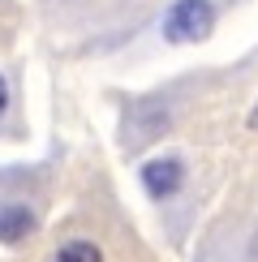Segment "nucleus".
Here are the masks:
<instances>
[{"mask_svg":"<svg viewBox=\"0 0 258 262\" xmlns=\"http://www.w3.org/2000/svg\"><path fill=\"white\" fill-rule=\"evenodd\" d=\"M56 262H103V249L95 241H64L56 249Z\"/></svg>","mask_w":258,"mask_h":262,"instance_id":"4","label":"nucleus"},{"mask_svg":"<svg viewBox=\"0 0 258 262\" xmlns=\"http://www.w3.org/2000/svg\"><path fill=\"white\" fill-rule=\"evenodd\" d=\"M142 185H146V193L150 198H172V193L185 185V163L181 159H172V155H164V159H150L146 168H142Z\"/></svg>","mask_w":258,"mask_h":262,"instance_id":"2","label":"nucleus"},{"mask_svg":"<svg viewBox=\"0 0 258 262\" xmlns=\"http://www.w3.org/2000/svg\"><path fill=\"white\" fill-rule=\"evenodd\" d=\"M5 107H9V82L0 78V112H5Z\"/></svg>","mask_w":258,"mask_h":262,"instance_id":"5","label":"nucleus"},{"mask_svg":"<svg viewBox=\"0 0 258 262\" xmlns=\"http://www.w3.org/2000/svg\"><path fill=\"white\" fill-rule=\"evenodd\" d=\"M215 30L211 0H177L164 13V39L168 43H198Z\"/></svg>","mask_w":258,"mask_h":262,"instance_id":"1","label":"nucleus"},{"mask_svg":"<svg viewBox=\"0 0 258 262\" xmlns=\"http://www.w3.org/2000/svg\"><path fill=\"white\" fill-rule=\"evenodd\" d=\"M35 228H39V220H35V211H30V206H22V202L0 206V245H17V241H26Z\"/></svg>","mask_w":258,"mask_h":262,"instance_id":"3","label":"nucleus"},{"mask_svg":"<svg viewBox=\"0 0 258 262\" xmlns=\"http://www.w3.org/2000/svg\"><path fill=\"white\" fill-rule=\"evenodd\" d=\"M250 129H258V107H254V112H250Z\"/></svg>","mask_w":258,"mask_h":262,"instance_id":"6","label":"nucleus"}]
</instances>
